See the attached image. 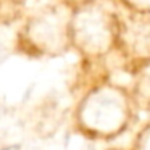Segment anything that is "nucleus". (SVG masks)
Segmentation results:
<instances>
[{
	"label": "nucleus",
	"mask_w": 150,
	"mask_h": 150,
	"mask_svg": "<svg viewBox=\"0 0 150 150\" xmlns=\"http://www.w3.org/2000/svg\"><path fill=\"white\" fill-rule=\"evenodd\" d=\"M136 115L129 86L107 76L94 81L78 98L73 126L84 139L108 142L124 136L134 126Z\"/></svg>",
	"instance_id": "f257e3e1"
},
{
	"label": "nucleus",
	"mask_w": 150,
	"mask_h": 150,
	"mask_svg": "<svg viewBox=\"0 0 150 150\" xmlns=\"http://www.w3.org/2000/svg\"><path fill=\"white\" fill-rule=\"evenodd\" d=\"M120 10L97 0L74 2L69 20V40L86 63H102L116 50Z\"/></svg>",
	"instance_id": "f03ea898"
},
{
	"label": "nucleus",
	"mask_w": 150,
	"mask_h": 150,
	"mask_svg": "<svg viewBox=\"0 0 150 150\" xmlns=\"http://www.w3.org/2000/svg\"><path fill=\"white\" fill-rule=\"evenodd\" d=\"M73 0H53L23 16L16 49L29 58H58L71 50L69 20Z\"/></svg>",
	"instance_id": "7ed1b4c3"
},
{
	"label": "nucleus",
	"mask_w": 150,
	"mask_h": 150,
	"mask_svg": "<svg viewBox=\"0 0 150 150\" xmlns=\"http://www.w3.org/2000/svg\"><path fill=\"white\" fill-rule=\"evenodd\" d=\"M115 52L132 74L150 62V13L120 11V36Z\"/></svg>",
	"instance_id": "20e7f679"
},
{
	"label": "nucleus",
	"mask_w": 150,
	"mask_h": 150,
	"mask_svg": "<svg viewBox=\"0 0 150 150\" xmlns=\"http://www.w3.org/2000/svg\"><path fill=\"white\" fill-rule=\"evenodd\" d=\"M129 91L137 107V111L150 115V62L140 66L134 73L129 84Z\"/></svg>",
	"instance_id": "39448f33"
},
{
	"label": "nucleus",
	"mask_w": 150,
	"mask_h": 150,
	"mask_svg": "<svg viewBox=\"0 0 150 150\" xmlns=\"http://www.w3.org/2000/svg\"><path fill=\"white\" fill-rule=\"evenodd\" d=\"M131 145L137 150H150V121H147L137 129Z\"/></svg>",
	"instance_id": "423d86ee"
},
{
	"label": "nucleus",
	"mask_w": 150,
	"mask_h": 150,
	"mask_svg": "<svg viewBox=\"0 0 150 150\" xmlns=\"http://www.w3.org/2000/svg\"><path fill=\"white\" fill-rule=\"evenodd\" d=\"M120 7L136 13H150V0H120Z\"/></svg>",
	"instance_id": "0eeeda50"
}]
</instances>
